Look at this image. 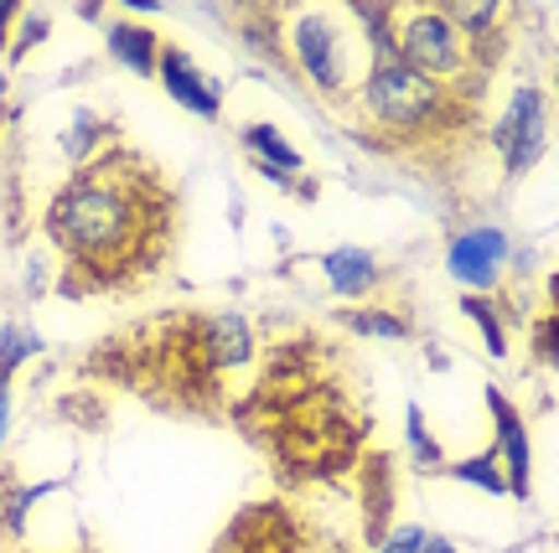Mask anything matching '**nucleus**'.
Wrapping results in <instances>:
<instances>
[{"mask_svg": "<svg viewBox=\"0 0 559 553\" xmlns=\"http://www.w3.org/2000/svg\"><path fill=\"white\" fill-rule=\"evenodd\" d=\"M0 109H5V83H0Z\"/></svg>", "mask_w": 559, "mask_h": 553, "instance_id": "obj_24", "label": "nucleus"}, {"mask_svg": "<svg viewBox=\"0 0 559 553\" xmlns=\"http://www.w3.org/2000/svg\"><path fill=\"white\" fill-rule=\"evenodd\" d=\"M487 409L498 414V445L492 450L502 455V471H508V496L528 502L534 492V445H528V430H523V414L502 398V388H487Z\"/></svg>", "mask_w": 559, "mask_h": 553, "instance_id": "obj_7", "label": "nucleus"}, {"mask_svg": "<svg viewBox=\"0 0 559 553\" xmlns=\"http://www.w3.org/2000/svg\"><path fill=\"white\" fill-rule=\"evenodd\" d=\"M156 73H160V83H166V94H171L181 109H192V115H202V119H218V109H223L218 79H213V73H202L181 47H160Z\"/></svg>", "mask_w": 559, "mask_h": 553, "instance_id": "obj_8", "label": "nucleus"}, {"mask_svg": "<svg viewBox=\"0 0 559 553\" xmlns=\"http://www.w3.org/2000/svg\"><path fill=\"white\" fill-rule=\"evenodd\" d=\"M394 58L472 99L477 94L472 73H481L487 52L472 37H461V26L445 11H415V16H394Z\"/></svg>", "mask_w": 559, "mask_h": 553, "instance_id": "obj_3", "label": "nucleus"}, {"mask_svg": "<svg viewBox=\"0 0 559 553\" xmlns=\"http://www.w3.org/2000/svg\"><path fill=\"white\" fill-rule=\"evenodd\" d=\"M41 352V336L37 332H21V326H5L0 332V377H11L26 362V357Z\"/></svg>", "mask_w": 559, "mask_h": 553, "instance_id": "obj_17", "label": "nucleus"}, {"mask_svg": "<svg viewBox=\"0 0 559 553\" xmlns=\"http://www.w3.org/2000/svg\"><path fill=\"white\" fill-rule=\"evenodd\" d=\"M440 471L461 481V486H477V492H492V496H508V471H502V455L498 450H481V455H466V460H451Z\"/></svg>", "mask_w": 559, "mask_h": 553, "instance_id": "obj_12", "label": "nucleus"}, {"mask_svg": "<svg viewBox=\"0 0 559 553\" xmlns=\"http://www.w3.org/2000/svg\"><path fill=\"white\" fill-rule=\"evenodd\" d=\"M290 52H296V68L317 83L326 99H342L347 94V37H342L337 16L326 11H306L290 26Z\"/></svg>", "mask_w": 559, "mask_h": 553, "instance_id": "obj_4", "label": "nucleus"}, {"mask_svg": "<svg viewBox=\"0 0 559 553\" xmlns=\"http://www.w3.org/2000/svg\"><path fill=\"white\" fill-rule=\"evenodd\" d=\"M461 311H466V316L481 326V341H487V352H492V357H508V332H502V316H498V305H492V300L461 296Z\"/></svg>", "mask_w": 559, "mask_h": 553, "instance_id": "obj_15", "label": "nucleus"}, {"mask_svg": "<svg viewBox=\"0 0 559 553\" xmlns=\"http://www.w3.org/2000/svg\"><path fill=\"white\" fill-rule=\"evenodd\" d=\"M404 450H409V460H415L419 471H440V466H445L440 445L430 440V430H425V414H419V404H409V414H404Z\"/></svg>", "mask_w": 559, "mask_h": 553, "instance_id": "obj_13", "label": "nucleus"}, {"mask_svg": "<svg viewBox=\"0 0 559 553\" xmlns=\"http://www.w3.org/2000/svg\"><path fill=\"white\" fill-rule=\"evenodd\" d=\"M492 145L508 160V177H523L528 166H539L544 145H549V119H544V94L539 88H513V99L492 124Z\"/></svg>", "mask_w": 559, "mask_h": 553, "instance_id": "obj_5", "label": "nucleus"}, {"mask_svg": "<svg viewBox=\"0 0 559 553\" xmlns=\"http://www.w3.org/2000/svg\"><path fill=\"white\" fill-rule=\"evenodd\" d=\"M425 538H430L425 528H400L389 543H379V553H419L425 549Z\"/></svg>", "mask_w": 559, "mask_h": 553, "instance_id": "obj_19", "label": "nucleus"}, {"mask_svg": "<svg viewBox=\"0 0 559 553\" xmlns=\"http://www.w3.org/2000/svg\"><path fill=\"white\" fill-rule=\"evenodd\" d=\"M47 238L68 259V296L124 290L156 275L177 243V192L151 160L104 151L47 202Z\"/></svg>", "mask_w": 559, "mask_h": 553, "instance_id": "obj_1", "label": "nucleus"}, {"mask_svg": "<svg viewBox=\"0 0 559 553\" xmlns=\"http://www.w3.org/2000/svg\"><path fill=\"white\" fill-rule=\"evenodd\" d=\"M342 326H353V332H362V336H383V341L409 336V326H404L394 311H373V305H362V311H342Z\"/></svg>", "mask_w": 559, "mask_h": 553, "instance_id": "obj_16", "label": "nucleus"}, {"mask_svg": "<svg viewBox=\"0 0 559 553\" xmlns=\"http://www.w3.org/2000/svg\"><path fill=\"white\" fill-rule=\"evenodd\" d=\"M0 440H5V377H0Z\"/></svg>", "mask_w": 559, "mask_h": 553, "instance_id": "obj_23", "label": "nucleus"}, {"mask_svg": "<svg viewBox=\"0 0 559 553\" xmlns=\"http://www.w3.org/2000/svg\"><path fill=\"white\" fill-rule=\"evenodd\" d=\"M419 553H461V549L451 543V538H425V549Z\"/></svg>", "mask_w": 559, "mask_h": 553, "instance_id": "obj_21", "label": "nucleus"}, {"mask_svg": "<svg viewBox=\"0 0 559 553\" xmlns=\"http://www.w3.org/2000/svg\"><path fill=\"white\" fill-rule=\"evenodd\" d=\"M534 357L559 373V275L549 279V311L534 321Z\"/></svg>", "mask_w": 559, "mask_h": 553, "instance_id": "obj_14", "label": "nucleus"}, {"mask_svg": "<svg viewBox=\"0 0 559 553\" xmlns=\"http://www.w3.org/2000/svg\"><path fill=\"white\" fill-rule=\"evenodd\" d=\"M109 52H115V62H124L135 79H156L160 41L151 26H140V21H109Z\"/></svg>", "mask_w": 559, "mask_h": 553, "instance_id": "obj_10", "label": "nucleus"}, {"mask_svg": "<svg viewBox=\"0 0 559 553\" xmlns=\"http://www.w3.org/2000/svg\"><path fill=\"white\" fill-rule=\"evenodd\" d=\"M11 21H16V5H11V0H0V47H5V26H11Z\"/></svg>", "mask_w": 559, "mask_h": 553, "instance_id": "obj_22", "label": "nucleus"}, {"mask_svg": "<svg viewBox=\"0 0 559 553\" xmlns=\"http://www.w3.org/2000/svg\"><path fill=\"white\" fill-rule=\"evenodd\" d=\"M555 88H559V68H555Z\"/></svg>", "mask_w": 559, "mask_h": 553, "instance_id": "obj_25", "label": "nucleus"}, {"mask_svg": "<svg viewBox=\"0 0 559 553\" xmlns=\"http://www.w3.org/2000/svg\"><path fill=\"white\" fill-rule=\"evenodd\" d=\"M47 37V16H26L21 21V47H16V58H26V47H32V41H41Z\"/></svg>", "mask_w": 559, "mask_h": 553, "instance_id": "obj_20", "label": "nucleus"}, {"mask_svg": "<svg viewBox=\"0 0 559 553\" xmlns=\"http://www.w3.org/2000/svg\"><path fill=\"white\" fill-rule=\"evenodd\" d=\"M99 135H104V119H94L88 109H79V115H73V124H68V135H62V151L88 166V145H94Z\"/></svg>", "mask_w": 559, "mask_h": 553, "instance_id": "obj_18", "label": "nucleus"}, {"mask_svg": "<svg viewBox=\"0 0 559 553\" xmlns=\"http://www.w3.org/2000/svg\"><path fill=\"white\" fill-rule=\"evenodd\" d=\"M321 275L332 279V290L347 300H362L373 285H379V259L368 254V249H332V254H321Z\"/></svg>", "mask_w": 559, "mask_h": 553, "instance_id": "obj_9", "label": "nucleus"}, {"mask_svg": "<svg viewBox=\"0 0 559 553\" xmlns=\"http://www.w3.org/2000/svg\"><path fill=\"white\" fill-rule=\"evenodd\" d=\"M362 104H368L379 130L419 140V135H451L461 124L466 94L425 79L415 68H404L394 52H383V58H373L368 79H362Z\"/></svg>", "mask_w": 559, "mask_h": 553, "instance_id": "obj_2", "label": "nucleus"}, {"mask_svg": "<svg viewBox=\"0 0 559 553\" xmlns=\"http://www.w3.org/2000/svg\"><path fill=\"white\" fill-rule=\"evenodd\" d=\"M508 259H513L508 233L481 223V228H466V233L451 238V249H445V269H451V279L472 285V290H498Z\"/></svg>", "mask_w": 559, "mask_h": 553, "instance_id": "obj_6", "label": "nucleus"}, {"mask_svg": "<svg viewBox=\"0 0 559 553\" xmlns=\"http://www.w3.org/2000/svg\"><path fill=\"white\" fill-rule=\"evenodd\" d=\"M243 145L264 156V166H260L264 177L285 181L290 171H300V151H290V145H285V135H280L275 124H243Z\"/></svg>", "mask_w": 559, "mask_h": 553, "instance_id": "obj_11", "label": "nucleus"}]
</instances>
